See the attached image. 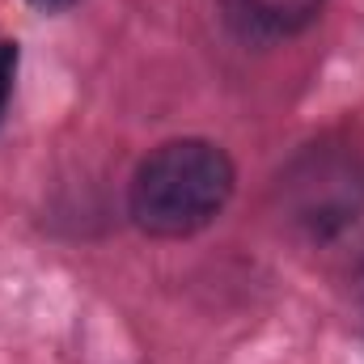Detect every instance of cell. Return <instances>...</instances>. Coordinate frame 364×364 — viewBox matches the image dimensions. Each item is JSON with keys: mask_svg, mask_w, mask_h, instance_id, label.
I'll return each instance as SVG.
<instances>
[{"mask_svg": "<svg viewBox=\"0 0 364 364\" xmlns=\"http://www.w3.org/2000/svg\"><path fill=\"white\" fill-rule=\"evenodd\" d=\"M233 182L229 153L212 140H170L140 161L127 208L149 237H191L225 212Z\"/></svg>", "mask_w": 364, "mask_h": 364, "instance_id": "1", "label": "cell"}, {"mask_svg": "<svg viewBox=\"0 0 364 364\" xmlns=\"http://www.w3.org/2000/svg\"><path fill=\"white\" fill-rule=\"evenodd\" d=\"M279 216L305 237H335L364 212V157L352 144H309L275 178Z\"/></svg>", "mask_w": 364, "mask_h": 364, "instance_id": "2", "label": "cell"}, {"mask_svg": "<svg viewBox=\"0 0 364 364\" xmlns=\"http://www.w3.org/2000/svg\"><path fill=\"white\" fill-rule=\"evenodd\" d=\"M326 0H220L225 26L250 43V47H272L284 38H296L318 21Z\"/></svg>", "mask_w": 364, "mask_h": 364, "instance_id": "3", "label": "cell"}, {"mask_svg": "<svg viewBox=\"0 0 364 364\" xmlns=\"http://www.w3.org/2000/svg\"><path fill=\"white\" fill-rule=\"evenodd\" d=\"M13 77H17V43L0 38V123L9 114V97H13Z\"/></svg>", "mask_w": 364, "mask_h": 364, "instance_id": "4", "label": "cell"}, {"mask_svg": "<svg viewBox=\"0 0 364 364\" xmlns=\"http://www.w3.org/2000/svg\"><path fill=\"white\" fill-rule=\"evenodd\" d=\"M34 9H47V13H60V9H68V4H77V0H30Z\"/></svg>", "mask_w": 364, "mask_h": 364, "instance_id": "5", "label": "cell"}]
</instances>
